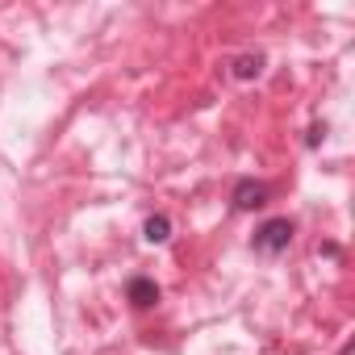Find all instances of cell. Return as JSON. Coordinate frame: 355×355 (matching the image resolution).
I'll return each mask as SVG.
<instances>
[{
    "mask_svg": "<svg viewBox=\"0 0 355 355\" xmlns=\"http://www.w3.org/2000/svg\"><path fill=\"white\" fill-rule=\"evenodd\" d=\"M142 239H146L150 247H159V243H167V239H171V222H167L163 214H155V218H146V226H142Z\"/></svg>",
    "mask_w": 355,
    "mask_h": 355,
    "instance_id": "cell-5",
    "label": "cell"
},
{
    "mask_svg": "<svg viewBox=\"0 0 355 355\" xmlns=\"http://www.w3.org/2000/svg\"><path fill=\"white\" fill-rule=\"evenodd\" d=\"M230 201H234L239 214H255V209H263V205L272 201V189H268L263 180H239L234 193H230Z\"/></svg>",
    "mask_w": 355,
    "mask_h": 355,
    "instance_id": "cell-2",
    "label": "cell"
},
{
    "mask_svg": "<svg viewBox=\"0 0 355 355\" xmlns=\"http://www.w3.org/2000/svg\"><path fill=\"white\" fill-rule=\"evenodd\" d=\"M125 297H130V305H134V309H150V305L159 301V284H155V280H146V276H134V280L125 284Z\"/></svg>",
    "mask_w": 355,
    "mask_h": 355,
    "instance_id": "cell-3",
    "label": "cell"
},
{
    "mask_svg": "<svg viewBox=\"0 0 355 355\" xmlns=\"http://www.w3.org/2000/svg\"><path fill=\"white\" fill-rule=\"evenodd\" d=\"M263 71V55H239V59H230V76L234 80H255Z\"/></svg>",
    "mask_w": 355,
    "mask_h": 355,
    "instance_id": "cell-4",
    "label": "cell"
},
{
    "mask_svg": "<svg viewBox=\"0 0 355 355\" xmlns=\"http://www.w3.org/2000/svg\"><path fill=\"white\" fill-rule=\"evenodd\" d=\"M293 234H297V226L288 222V218H268L259 230H255V251H263V255H284L288 247H293Z\"/></svg>",
    "mask_w": 355,
    "mask_h": 355,
    "instance_id": "cell-1",
    "label": "cell"
}]
</instances>
